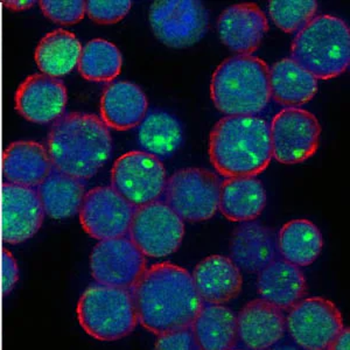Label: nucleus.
I'll list each match as a JSON object with an SVG mask.
<instances>
[{
	"mask_svg": "<svg viewBox=\"0 0 350 350\" xmlns=\"http://www.w3.org/2000/svg\"><path fill=\"white\" fill-rule=\"evenodd\" d=\"M131 292L138 323L155 336L191 327L204 304L191 273L170 262L148 267Z\"/></svg>",
	"mask_w": 350,
	"mask_h": 350,
	"instance_id": "nucleus-1",
	"label": "nucleus"
},
{
	"mask_svg": "<svg viewBox=\"0 0 350 350\" xmlns=\"http://www.w3.org/2000/svg\"><path fill=\"white\" fill-rule=\"evenodd\" d=\"M47 152L56 171L84 181L95 176L110 159L111 133L96 115L67 113L53 125Z\"/></svg>",
	"mask_w": 350,
	"mask_h": 350,
	"instance_id": "nucleus-2",
	"label": "nucleus"
},
{
	"mask_svg": "<svg viewBox=\"0 0 350 350\" xmlns=\"http://www.w3.org/2000/svg\"><path fill=\"white\" fill-rule=\"evenodd\" d=\"M213 167L228 178L257 176L271 160L270 126L257 116H226L214 125L208 139Z\"/></svg>",
	"mask_w": 350,
	"mask_h": 350,
	"instance_id": "nucleus-3",
	"label": "nucleus"
},
{
	"mask_svg": "<svg viewBox=\"0 0 350 350\" xmlns=\"http://www.w3.org/2000/svg\"><path fill=\"white\" fill-rule=\"evenodd\" d=\"M211 98L226 116H257L271 100L270 68L254 55H234L213 72Z\"/></svg>",
	"mask_w": 350,
	"mask_h": 350,
	"instance_id": "nucleus-4",
	"label": "nucleus"
},
{
	"mask_svg": "<svg viewBox=\"0 0 350 350\" xmlns=\"http://www.w3.org/2000/svg\"><path fill=\"white\" fill-rule=\"evenodd\" d=\"M291 59L317 80H332L350 64V32L346 21L330 14L315 16L292 41Z\"/></svg>",
	"mask_w": 350,
	"mask_h": 350,
	"instance_id": "nucleus-5",
	"label": "nucleus"
},
{
	"mask_svg": "<svg viewBox=\"0 0 350 350\" xmlns=\"http://www.w3.org/2000/svg\"><path fill=\"white\" fill-rule=\"evenodd\" d=\"M76 318L89 336L104 342L126 338L138 325L131 290L97 283L81 295Z\"/></svg>",
	"mask_w": 350,
	"mask_h": 350,
	"instance_id": "nucleus-6",
	"label": "nucleus"
},
{
	"mask_svg": "<svg viewBox=\"0 0 350 350\" xmlns=\"http://www.w3.org/2000/svg\"><path fill=\"white\" fill-rule=\"evenodd\" d=\"M221 180L204 168H183L174 172L166 183L163 202L183 222H204L219 211Z\"/></svg>",
	"mask_w": 350,
	"mask_h": 350,
	"instance_id": "nucleus-7",
	"label": "nucleus"
},
{
	"mask_svg": "<svg viewBox=\"0 0 350 350\" xmlns=\"http://www.w3.org/2000/svg\"><path fill=\"white\" fill-rule=\"evenodd\" d=\"M148 21L155 38L175 49L194 46L209 29V12L198 0H157Z\"/></svg>",
	"mask_w": 350,
	"mask_h": 350,
	"instance_id": "nucleus-8",
	"label": "nucleus"
},
{
	"mask_svg": "<svg viewBox=\"0 0 350 350\" xmlns=\"http://www.w3.org/2000/svg\"><path fill=\"white\" fill-rule=\"evenodd\" d=\"M166 183L163 161L146 152H126L111 168V187L135 208L159 201Z\"/></svg>",
	"mask_w": 350,
	"mask_h": 350,
	"instance_id": "nucleus-9",
	"label": "nucleus"
},
{
	"mask_svg": "<svg viewBox=\"0 0 350 350\" xmlns=\"http://www.w3.org/2000/svg\"><path fill=\"white\" fill-rule=\"evenodd\" d=\"M270 126L272 158L284 165H297L318 151L321 125L312 112L285 108L277 113Z\"/></svg>",
	"mask_w": 350,
	"mask_h": 350,
	"instance_id": "nucleus-10",
	"label": "nucleus"
},
{
	"mask_svg": "<svg viewBox=\"0 0 350 350\" xmlns=\"http://www.w3.org/2000/svg\"><path fill=\"white\" fill-rule=\"evenodd\" d=\"M129 239L145 257L163 258L179 250L185 222L163 201L135 208Z\"/></svg>",
	"mask_w": 350,
	"mask_h": 350,
	"instance_id": "nucleus-11",
	"label": "nucleus"
},
{
	"mask_svg": "<svg viewBox=\"0 0 350 350\" xmlns=\"http://www.w3.org/2000/svg\"><path fill=\"white\" fill-rule=\"evenodd\" d=\"M286 333L303 350H326L345 328L342 313L329 299L304 298L287 310Z\"/></svg>",
	"mask_w": 350,
	"mask_h": 350,
	"instance_id": "nucleus-12",
	"label": "nucleus"
},
{
	"mask_svg": "<svg viewBox=\"0 0 350 350\" xmlns=\"http://www.w3.org/2000/svg\"><path fill=\"white\" fill-rule=\"evenodd\" d=\"M146 267V257L128 237L105 239L90 255V272L95 283L132 290Z\"/></svg>",
	"mask_w": 350,
	"mask_h": 350,
	"instance_id": "nucleus-13",
	"label": "nucleus"
},
{
	"mask_svg": "<svg viewBox=\"0 0 350 350\" xmlns=\"http://www.w3.org/2000/svg\"><path fill=\"white\" fill-rule=\"evenodd\" d=\"M135 207L112 187H96L85 193L81 206V226L88 235L100 241L125 237Z\"/></svg>",
	"mask_w": 350,
	"mask_h": 350,
	"instance_id": "nucleus-14",
	"label": "nucleus"
},
{
	"mask_svg": "<svg viewBox=\"0 0 350 350\" xmlns=\"http://www.w3.org/2000/svg\"><path fill=\"white\" fill-rule=\"evenodd\" d=\"M44 211L36 188L4 183L1 187V239L21 244L36 236L44 223Z\"/></svg>",
	"mask_w": 350,
	"mask_h": 350,
	"instance_id": "nucleus-15",
	"label": "nucleus"
},
{
	"mask_svg": "<svg viewBox=\"0 0 350 350\" xmlns=\"http://www.w3.org/2000/svg\"><path fill=\"white\" fill-rule=\"evenodd\" d=\"M16 109L25 120L48 124L64 115L67 105V88L60 80L44 74L26 77L16 92Z\"/></svg>",
	"mask_w": 350,
	"mask_h": 350,
	"instance_id": "nucleus-16",
	"label": "nucleus"
},
{
	"mask_svg": "<svg viewBox=\"0 0 350 350\" xmlns=\"http://www.w3.org/2000/svg\"><path fill=\"white\" fill-rule=\"evenodd\" d=\"M269 31L267 14L254 3L231 5L217 21V33L224 46L237 55H252Z\"/></svg>",
	"mask_w": 350,
	"mask_h": 350,
	"instance_id": "nucleus-17",
	"label": "nucleus"
},
{
	"mask_svg": "<svg viewBox=\"0 0 350 350\" xmlns=\"http://www.w3.org/2000/svg\"><path fill=\"white\" fill-rule=\"evenodd\" d=\"M237 335L249 350H267L283 340L286 333L285 314L278 307L254 299L236 314Z\"/></svg>",
	"mask_w": 350,
	"mask_h": 350,
	"instance_id": "nucleus-18",
	"label": "nucleus"
},
{
	"mask_svg": "<svg viewBox=\"0 0 350 350\" xmlns=\"http://www.w3.org/2000/svg\"><path fill=\"white\" fill-rule=\"evenodd\" d=\"M230 257L239 270L259 273L278 258L277 234L262 223H241L231 235Z\"/></svg>",
	"mask_w": 350,
	"mask_h": 350,
	"instance_id": "nucleus-19",
	"label": "nucleus"
},
{
	"mask_svg": "<svg viewBox=\"0 0 350 350\" xmlns=\"http://www.w3.org/2000/svg\"><path fill=\"white\" fill-rule=\"evenodd\" d=\"M191 275L203 303L223 305L237 298L242 291V271L226 256H208Z\"/></svg>",
	"mask_w": 350,
	"mask_h": 350,
	"instance_id": "nucleus-20",
	"label": "nucleus"
},
{
	"mask_svg": "<svg viewBox=\"0 0 350 350\" xmlns=\"http://www.w3.org/2000/svg\"><path fill=\"white\" fill-rule=\"evenodd\" d=\"M100 110V120L109 129L128 131L139 126L148 115V97L137 84L120 81L105 88Z\"/></svg>",
	"mask_w": 350,
	"mask_h": 350,
	"instance_id": "nucleus-21",
	"label": "nucleus"
},
{
	"mask_svg": "<svg viewBox=\"0 0 350 350\" xmlns=\"http://www.w3.org/2000/svg\"><path fill=\"white\" fill-rule=\"evenodd\" d=\"M256 285L259 299L283 312L303 300L308 292L306 277L301 269L279 258L259 272Z\"/></svg>",
	"mask_w": 350,
	"mask_h": 350,
	"instance_id": "nucleus-22",
	"label": "nucleus"
},
{
	"mask_svg": "<svg viewBox=\"0 0 350 350\" xmlns=\"http://www.w3.org/2000/svg\"><path fill=\"white\" fill-rule=\"evenodd\" d=\"M44 145L32 140L10 144L3 154L5 181L25 187L39 186L53 170Z\"/></svg>",
	"mask_w": 350,
	"mask_h": 350,
	"instance_id": "nucleus-23",
	"label": "nucleus"
},
{
	"mask_svg": "<svg viewBox=\"0 0 350 350\" xmlns=\"http://www.w3.org/2000/svg\"><path fill=\"white\" fill-rule=\"evenodd\" d=\"M267 191L255 176L221 181L219 211L230 222L255 221L267 206Z\"/></svg>",
	"mask_w": 350,
	"mask_h": 350,
	"instance_id": "nucleus-24",
	"label": "nucleus"
},
{
	"mask_svg": "<svg viewBox=\"0 0 350 350\" xmlns=\"http://www.w3.org/2000/svg\"><path fill=\"white\" fill-rule=\"evenodd\" d=\"M318 80L291 57L277 61L270 69L271 98L288 108H299L314 98Z\"/></svg>",
	"mask_w": 350,
	"mask_h": 350,
	"instance_id": "nucleus-25",
	"label": "nucleus"
},
{
	"mask_svg": "<svg viewBox=\"0 0 350 350\" xmlns=\"http://www.w3.org/2000/svg\"><path fill=\"white\" fill-rule=\"evenodd\" d=\"M44 215L53 219H67L80 213L85 196L83 181L53 168L38 186Z\"/></svg>",
	"mask_w": 350,
	"mask_h": 350,
	"instance_id": "nucleus-26",
	"label": "nucleus"
},
{
	"mask_svg": "<svg viewBox=\"0 0 350 350\" xmlns=\"http://www.w3.org/2000/svg\"><path fill=\"white\" fill-rule=\"evenodd\" d=\"M191 327L202 350H234L239 341L236 313L224 305L203 304Z\"/></svg>",
	"mask_w": 350,
	"mask_h": 350,
	"instance_id": "nucleus-27",
	"label": "nucleus"
},
{
	"mask_svg": "<svg viewBox=\"0 0 350 350\" xmlns=\"http://www.w3.org/2000/svg\"><path fill=\"white\" fill-rule=\"evenodd\" d=\"M277 247L284 260L298 267H310L323 251V234L310 219H292L279 231Z\"/></svg>",
	"mask_w": 350,
	"mask_h": 350,
	"instance_id": "nucleus-28",
	"label": "nucleus"
},
{
	"mask_svg": "<svg viewBox=\"0 0 350 350\" xmlns=\"http://www.w3.org/2000/svg\"><path fill=\"white\" fill-rule=\"evenodd\" d=\"M81 52L82 44L75 34L66 29H55L41 39L36 46L34 59L41 74L59 79L77 67Z\"/></svg>",
	"mask_w": 350,
	"mask_h": 350,
	"instance_id": "nucleus-29",
	"label": "nucleus"
},
{
	"mask_svg": "<svg viewBox=\"0 0 350 350\" xmlns=\"http://www.w3.org/2000/svg\"><path fill=\"white\" fill-rule=\"evenodd\" d=\"M183 132L179 120L165 111L146 115L138 129V142L144 152L160 160L174 154L183 143Z\"/></svg>",
	"mask_w": 350,
	"mask_h": 350,
	"instance_id": "nucleus-30",
	"label": "nucleus"
},
{
	"mask_svg": "<svg viewBox=\"0 0 350 350\" xmlns=\"http://www.w3.org/2000/svg\"><path fill=\"white\" fill-rule=\"evenodd\" d=\"M123 55L118 47L104 39H94L82 47L79 72L92 82H110L120 75Z\"/></svg>",
	"mask_w": 350,
	"mask_h": 350,
	"instance_id": "nucleus-31",
	"label": "nucleus"
},
{
	"mask_svg": "<svg viewBox=\"0 0 350 350\" xmlns=\"http://www.w3.org/2000/svg\"><path fill=\"white\" fill-rule=\"evenodd\" d=\"M318 12L315 0H272L269 14L273 24L285 33H298Z\"/></svg>",
	"mask_w": 350,
	"mask_h": 350,
	"instance_id": "nucleus-32",
	"label": "nucleus"
},
{
	"mask_svg": "<svg viewBox=\"0 0 350 350\" xmlns=\"http://www.w3.org/2000/svg\"><path fill=\"white\" fill-rule=\"evenodd\" d=\"M41 11L56 24L72 26L80 23L85 16L83 0H41Z\"/></svg>",
	"mask_w": 350,
	"mask_h": 350,
	"instance_id": "nucleus-33",
	"label": "nucleus"
},
{
	"mask_svg": "<svg viewBox=\"0 0 350 350\" xmlns=\"http://www.w3.org/2000/svg\"><path fill=\"white\" fill-rule=\"evenodd\" d=\"M131 8L130 0H89L85 14L97 24L113 25L123 21Z\"/></svg>",
	"mask_w": 350,
	"mask_h": 350,
	"instance_id": "nucleus-34",
	"label": "nucleus"
},
{
	"mask_svg": "<svg viewBox=\"0 0 350 350\" xmlns=\"http://www.w3.org/2000/svg\"><path fill=\"white\" fill-rule=\"evenodd\" d=\"M154 350H202L191 327L158 335Z\"/></svg>",
	"mask_w": 350,
	"mask_h": 350,
	"instance_id": "nucleus-35",
	"label": "nucleus"
},
{
	"mask_svg": "<svg viewBox=\"0 0 350 350\" xmlns=\"http://www.w3.org/2000/svg\"><path fill=\"white\" fill-rule=\"evenodd\" d=\"M19 280V265L12 252L4 247L1 251V288L3 295H11Z\"/></svg>",
	"mask_w": 350,
	"mask_h": 350,
	"instance_id": "nucleus-36",
	"label": "nucleus"
},
{
	"mask_svg": "<svg viewBox=\"0 0 350 350\" xmlns=\"http://www.w3.org/2000/svg\"><path fill=\"white\" fill-rule=\"evenodd\" d=\"M326 350H350L349 327H345L340 334L328 345Z\"/></svg>",
	"mask_w": 350,
	"mask_h": 350,
	"instance_id": "nucleus-37",
	"label": "nucleus"
},
{
	"mask_svg": "<svg viewBox=\"0 0 350 350\" xmlns=\"http://www.w3.org/2000/svg\"><path fill=\"white\" fill-rule=\"evenodd\" d=\"M5 8L14 11V12H21V11H26L32 8L36 4L34 0H8V1H3Z\"/></svg>",
	"mask_w": 350,
	"mask_h": 350,
	"instance_id": "nucleus-38",
	"label": "nucleus"
},
{
	"mask_svg": "<svg viewBox=\"0 0 350 350\" xmlns=\"http://www.w3.org/2000/svg\"><path fill=\"white\" fill-rule=\"evenodd\" d=\"M267 350H301V348H299L298 346H295V345H290V343H277V345Z\"/></svg>",
	"mask_w": 350,
	"mask_h": 350,
	"instance_id": "nucleus-39",
	"label": "nucleus"
}]
</instances>
